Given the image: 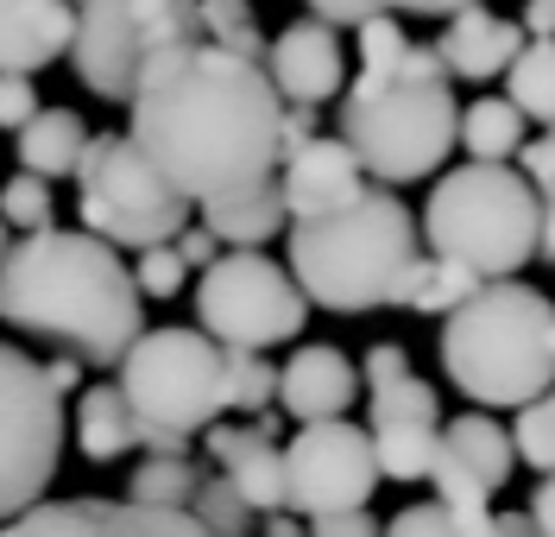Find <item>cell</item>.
<instances>
[{
	"label": "cell",
	"mask_w": 555,
	"mask_h": 537,
	"mask_svg": "<svg viewBox=\"0 0 555 537\" xmlns=\"http://www.w3.org/2000/svg\"><path fill=\"white\" fill-rule=\"evenodd\" d=\"M127 114L133 145L203 209L284 171V95L272 71L208 38L158 51Z\"/></svg>",
	"instance_id": "1"
},
{
	"label": "cell",
	"mask_w": 555,
	"mask_h": 537,
	"mask_svg": "<svg viewBox=\"0 0 555 537\" xmlns=\"http://www.w3.org/2000/svg\"><path fill=\"white\" fill-rule=\"evenodd\" d=\"M0 317L89 367H120L145 335V297L107 241L44 228L0 259Z\"/></svg>",
	"instance_id": "2"
},
{
	"label": "cell",
	"mask_w": 555,
	"mask_h": 537,
	"mask_svg": "<svg viewBox=\"0 0 555 537\" xmlns=\"http://www.w3.org/2000/svg\"><path fill=\"white\" fill-rule=\"evenodd\" d=\"M341 140L379 190H398V183L442 171V158L461 145V102H454L436 44L429 51L411 44V57L398 71L385 76L360 71L347 82Z\"/></svg>",
	"instance_id": "3"
},
{
	"label": "cell",
	"mask_w": 555,
	"mask_h": 537,
	"mask_svg": "<svg viewBox=\"0 0 555 537\" xmlns=\"http://www.w3.org/2000/svg\"><path fill=\"white\" fill-rule=\"evenodd\" d=\"M416 259V215L379 183L341 215L291 221V279L335 317L398 310Z\"/></svg>",
	"instance_id": "4"
},
{
	"label": "cell",
	"mask_w": 555,
	"mask_h": 537,
	"mask_svg": "<svg viewBox=\"0 0 555 537\" xmlns=\"http://www.w3.org/2000/svg\"><path fill=\"white\" fill-rule=\"evenodd\" d=\"M442 367L454 393L480 411L499 405H537L555 393V297L524 279L480 285L474 304H461L442 322Z\"/></svg>",
	"instance_id": "5"
},
{
	"label": "cell",
	"mask_w": 555,
	"mask_h": 537,
	"mask_svg": "<svg viewBox=\"0 0 555 537\" xmlns=\"http://www.w3.org/2000/svg\"><path fill=\"white\" fill-rule=\"evenodd\" d=\"M423 241L436 259L467 266L480 285L518 279L543 253V196L512 165H461L423 203Z\"/></svg>",
	"instance_id": "6"
},
{
	"label": "cell",
	"mask_w": 555,
	"mask_h": 537,
	"mask_svg": "<svg viewBox=\"0 0 555 537\" xmlns=\"http://www.w3.org/2000/svg\"><path fill=\"white\" fill-rule=\"evenodd\" d=\"M120 393L139 418L145 456H190V436H208L234 411L228 348L203 329H145L120 360Z\"/></svg>",
	"instance_id": "7"
},
{
	"label": "cell",
	"mask_w": 555,
	"mask_h": 537,
	"mask_svg": "<svg viewBox=\"0 0 555 537\" xmlns=\"http://www.w3.org/2000/svg\"><path fill=\"white\" fill-rule=\"evenodd\" d=\"M76 215H82V234L107 247L152 253L171 247L190 228V196L139 152L133 133H95L76 165Z\"/></svg>",
	"instance_id": "8"
},
{
	"label": "cell",
	"mask_w": 555,
	"mask_h": 537,
	"mask_svg": "<svg viewBox=\"0 0 555 537\" xmlns=\"http://www.w3.org/2000/svg\"><path fill=\"white\" fill-rule=\"evenodd\" d=\"M203 13L183 0H95L76 13V82L102 102H133L139 76L158 51L196 44Z\"/></svg>",
	"instance_id": "9"
},
{
	"label": "cell",
	"mask_w": 555,
	"mask_h": 537,
	"mask_svg": "<svg viewBox=\"0 0 555 537\" xmlns=\"http://www.w3.org/2000/svg\"><path fill=\"white\" fill-rule=\"evenodd\" d=\"M64 462V398L44 380V360L0 342V532L44 506Z\"/></svg>",
	"instance_id": "10"
},
{
	"label": "cell",
	"mask_w": 555,
	"mask_h": 537,
	"mask_svg": "<svg viewBox=\"0 0 555 537\" xmlns=\"http://www.w3.org/2000/svg\"><path fill=\"white\" fill-rule=\"evenodd\" d=\"M196 322H203L208 342L259 355V348H278V342L304 335L310 297L266 253H221L196 279Z\"/></svg>",
	"instance_id": "11"
},
{
	"label": "cell",
	"mask_w": 555,
	"mask_h": 537,
	"mask_svg": "<svg viewBox=\"0 0 555 537\" xmlns=\"http://www.w3.org/2000/svg\"><path fill=\"white\" fill-rule=\"evenodd\" d=\"M379 449L373 430L360 424H310L284 443V494L297 519H335V512H366L379 487Z\"/></svg>",
	"instance_id": "12"
},
{
	"label": "cell",
	"mask_w": 555,
	"mask_h": 537,
	"mask_svg": "<svg viewBox=\"0 0 555 537\" xmlns=\"http://www.w3.org/2000/svg\"><path fill=\"white\" fill-rule=\"evenodd\" d=\"M0 537H215L208 525H196L190 512H152V506H127V500H44L26 519H13Z\"/></svg>",
	"instance_id": "13"
},
{
	"label": "cell",
	"mask_w": 555,
	"mask_h": 537,
	"mask_svg": "<svg viewBox=\"0 0 555 537\" xmlns=\"http://www.w3.org/2000/svg\"><path fill=\"white\" fill-rule=\"evenodd\" d=\"M266 71H272L284 107H322L328 95H347V44L341 33L315 26L304 13V20H291L272 38V64Z\"/></svg>",
	"instance_id": "14"
},
{
	"label": "cell",
	"mask_w": 555,
	"mask_h": 537,
	"mask_svg": "<svg viewBox=\"0 0 555 537\" xmlns=\"http://www.w3.org/2000/svg\"><path fill=\"white\" fill-rule=\"evenodd\" d=\"M278 183H284V209H291V221H322V215H341L353 209L373 183H366V171H360V158L347 152V140L335 133H322L315 145H304L297 158H284V171H278Z\"/></svg>",
	"instance_id": "15"
},
{
	"label": "cell",
	"mask_w": 555,
	"mask_h": 537,
	"mask_svg": "<svg viewBox=\"0 0 555 537\" xmlns=\"http://www.w3.org/2000/svg\"><path fill=\"white\" fill-rule=\"evenodd\" d=\"M360 398V373L335 342H304L297 355L284 360V380H278V411H291L297 430L310 424H341Z\"/></svg>",
	"instance_id": "16"
},
{
	"label": "cell",
	"mask_w": 555,
	"mask_h": 537,
	"mask_svg": "<svg viewBox=\"0 0 555 537\" xmlns=\"http://www.w3.org/2000/svg\"><path fill=\"white\" fill-rule=\"evenodd\" d=\"M203 456L215 474H228L241 487V500L253 506V519H284L291 494H284V449L259 436V424H215L203 436Z\"/></svg>",
	"instance_id": "17"
},
{
	"label": "cell",
	"mask_w": 555,
	"mask_h": 537,
	"mask_svg": "<svg viewBox=\"0 0 555 537\" xmlns=\"http://www.w3.org/2000/svg\"><path fill=\"white\" fill-rule=\"evenodd\" d=\"M524 20H499L486 7H461L449 13V26L436 38V57L442 71L461 82H492V76H512V64L524 57Z\"/></svg>",
	"instance_id": "18"
},
{
	"label": "cell",
	"mask_w": 555,
	"mask_h": 537,
	"mask_svg": "<svg viewBox=\"0 0 555 537\" xmlns=\"http://www.w3.org/2000/svg\"><path fill=\"white\" fill-rule=\"evenodd\" d=\"M76 51V13L51 0H0V76H38Z\"/></svg>",
	"instance_id": "19"
},
{
	"label": "cell",
	"mask_w": 555,
	"mask_h": 537,
	"mask_svg": "<svg viewBox=\"0 0 555 537\" xmlns=\"http://www.w3.org/2000/svg\"><path fill=\"white\" fill-rule=\"evenodd\" d=\"M360 380H366V398H373V430H385V424L442 430V398H436V386L411 367V355H404L398 342H373Z\"/></svg>",
	"instance_id": "20"
},
{
	"label": "cell",
	"mask_w": 555,
	"mask_h": 537,
	"mask_svg": "<svg viewBox=\"0 0 555 537\" xmlns=\"http://www.w3.org/2000/svg\"><path fill=\"white\" fill-rule=\"evenodd\" d=\"M442 449H449V462L461 474H474L486 494H499L512 474H518V443H512V430L499 424L492 411H461L442 424Z\"/></svg>",
	"instance_id": "21"
},
{
	"label": "cell",
	"mask_w": 555,
	"mask_h": 537,
	"mask_svg": "<svg viewBox=\"0 0 555 537\" xmlns=\"http://www.w3.org/2000/svg\"><path fill=\"white\" fill-rule=\"evenodd\" d=\"M89 127H82V114L76 107H44L26 133H13V158H20V171H33V178H76V165H82V152H89Z\"/></svg>",
	"instance_id": "22"
},
{
	"label": "cell",
	"mask_w": 555,
	"mask_h": 537,
	"mask_svg": "<svg viewBox=\"0 0 555 537\" xmlns=\"http://www.w3.org/2000/svg\"><path fill=\"white\" fill-rule=\"evenodd\" d=\"M284 221H291V209H284V183L278 178L259 183V190H246V196H228V203H208L203 209V228L234 253L266 247L272 234H284Z\"/></svg>",
	"instance_id": "23"
},
{
	"label": "cell",
	"mask_w": 555,
	"mask_h": 537,
	"mask_svg": "<svg viewBox=\"0 0 555 537\" xmlns=\"http://www.w3.org/2000/svg\"><path fill=\"white\" fill-rule=\"evenodd\" d=\"M76 449L89 462H120L139 449V418L120 386H89L76 398Z\"/></svg>",
	"instance_id": "24"
},
{
	"label": "cell",
	"mask_w": 555,
	"mask_h": 537,
	"mask_svg": "<svg viewBox=\"0 0 555 537\" xmlns=\"http://www.w3.org/2000/svg\"><path fill=\"white\" fill-rule=\"evenodd\" d=\"M461 152L467 165H505L524 152V114L505 95H480L461 107Z\"/></svg>",
	"instance_id": "25"
},
{
	"label": "cell",
	"mask_w": 555,
	"mask_h": 537,
	"mask_svg": "<svg viewBox=\"0 0 555 537\" xmlns=\"http://www.w3.org/2000/svg\"><path fill=\"white\" fill-rule=\"evenodd\" d=\"M474 297H480V279H474L467 266L423 253V259L411 266V279H404L398 310H416V317H442V322H449L454 310H461V304H474Z\"/></svg>",
	"instance_id": "26"
},
{
	"label": "cell",
	"mask_w": 555,
	"mask_h": 537,
	"mask_svg": "<svg viewBox=\"0 0 555 537\" xmlns=\"http://www.w3.org/2000/svg\"><path fill=\"white\" fill-rule=\"evenodd\" d=\"M203 468L196 456H145L127 481V506H152V512H190L203 494Z\"/></svg>",
	"instance_id": "27"
},
{
	"label": "cell",
	"mask_w": 555,
	"mask_h": 537,
	"mask_svg": "<svg viewBox=\"0 0 555 537\" xmlns=\"http://www.w3.org/2000/svg\"><path fill=\"white\" fill-rule=\"evenodd\" d=\"M385 481H436L442 474V430L429 424H385L373 430Z\"/></svg>",
	"instance_id": "28"
},
{
	"label": "cell",
	"mask_w": 555,
	"mask_h": 537,
	"mask_svg": "<svg viewBox=\"0 0 555 537\" xmlns=\"http://www.w3.org/2000/svg\"><path fill=\"white\" fill-rule=\"evenodd\" d=\"M505 102L518 107L524 120H537L543 133L555 127V38H530L524 57L505 76Z\"/></svg>",
	"instance_id": "29"
},
{
	"label": "cell",
	"mask_w": 555,
	"mask_h": 537,
	"mask_svg": "<svg viewBox=\"0 0 555 537\" xmlns=\"http://www.w3.org/2000/svg\"><path fill=\"white\" fill-rule=\"evenodd\" d=\"M51 209H57V203H51V183L33 178V171H13V178L0 183V221L20 228V241H26V234H44V228H57Z\"/></svg>",
	"instance_id": "30"
},
{
	"label": "cell",
	"mask_w": 555,
	"mask_h": 537,
	"mask_svg": "<svg viewBox=\"0 0 555 537\" xmlns=\"http://www.w3.org/2000/svg\"><path fill=\"white\" fill-rule=\"evenodd\" d=\"M278 380H284V367H272L266 355H241V348H228V393H234V411L266 418L272 398H278Z\"/></svg>",
	"instance_id": "31"
},
{
	"label": "cell",
	"mask_w": 555,
	"mask_h": 537,
	"mask_svg": "<svg viewBox=\"0 0 555 537\" xmlns=\"http://www.w3.org/2000/svg\"><path fill=\"white\" fill-rule=\"evenodd\" d=\"M190 519L208 525L215 537H253V506L241 500V487H234L228 474H208L196 506H190Z\"/></svg>",
	"instance_id": "32"
},
{
	"label": "cell",
	"mask_w": 555,
	"mask_h": 537,
	"mask_svg": "<svg viewBox=\"0 0 555 537\" xmlns=\"http://www.w3.org/2000/svg\"><path fill=\"white\" fill-rule=\"evenodd\" d=\"M512 443H518V462L537 468L550 481L555 474V393L537 398V405H524L518 418H512Z\"/></svg>",
	"instance_id": "33"
},
{
	"label": "cell",
	"mask_w": 555,
	"mask_h": 537,
	"mask_svg": "<svg viewBox=\"0 0 555 537\" xmlns=\"http://www.w3.org/2000/svg\"><path fill=\"white\" fill-rule=\"evenodd\" d=\"M353 51H360V71H366V76L398 71V64L411 57V38H404V20H398V13H379L373 26H360V33H353Z\"/></svg>",
	"instance_id": "34"
},
{
	"label": "cell",
	"mask_w": 555,
	"mask_h": 537,
	"mask_svg": "<svg viewBox=\"0 0 555 537\" xmlns=\"http://www.w3.org/2000/svg\"><path fill=\"white\" fill-rule=\"evenodd\" d=\"M385 537H467V525H461L442 500H416L385 525Z\"/></svg>",
	"instance_id": "35"
},
{
	"label": "cell",
	"mask_w": 555,
	"mask_h": 537,
	"mask_svg": "<svg viewBox=\"0 0 555 537\" xmlns=\"http://www.w3.org/2000/svg\"><path fill=\"white\" fill-rule=\"evenodd\" d=\"M133 279H139V297H177L183 279H190V266L177 259V247H152V253H139Z\"/></svg>",
	"instance_id": "36"
},
{
	"label": "cell",
	"mask_w": 555,
	"mask_h": 537,
	"mask_svg": "<svg viewBox=\"0 0 555 537\" xmlns=\"http://www.w3.org/2000/svg\"><path fill=\"white\" fill-rule=\"evenodd\" d=\"M196 13H203V38L208 44H234V38L259 33L246 0H208V7H196Z\"/></svg>",
	"instance_id": "37"
},
{
	"label": "cell",
	"mask_w": 555,
	"mask_h": 537,
	"mask_svg": "<svg viewBox=\"0 0 555 537\" xmlns=\"http://www.w3.org/2000/svg\"><path fill=\"white\" fill-rule=\"evenodd\" d=\"M38 114H44V102H38L33 76H0V127H13V133H26Z\"/></svg>",
	"instance_id": "38"
},
{
	"label": "cell",
	"mask_w": 555,
	"mask_h": 537,
	"mask_svg": "<svg viewBox=\"0 0 555 537\" xmlns=\"http://www.w3.org/2000/svg\"><path fill=\"white\" fill-rule=\"evenodd\" d=\"M524 183L543 196V190H555V127L550 133H537V140H524Z\"/></svg>",
	"instance_id": "39"
},
{
	"label": "cell",
	"mask_w": 555,
	"mask_h": 537,
	"mask_svg": "<svg viewBox=\"0 0 555 537\" xmlns=\"http://www.w3.org/2000/svg\"><path fill=\"white\" fill-rule=\"evenodd\" d=\"M315 26H328V33H360V26H373L379 20V7H347V0H315L310 7Z\"/></svg>",
	"instance_id": "40"
},
{
	"label": "cell",
	"mask_w": 555,
	"mask_h": 537,
	"mask_svg": "<svg viewBox=\"0 0 555 537\" xmlns=\"http://www.w3.org/2000/svg\"><path fill=\"white\" fill-rule=\"evenodd\" d=\"M171 247H177V259H183L190 272H208V266L221 259V241H215L208 228H183V234H177Z\"/></svg>",
	"instance_id": "41"
},
{
	"label": "cell",
	"mask_w": 555,
	"mask_h": 537,
	"mask_svg": "<svg viewBox=\"0 0 555 537\" xmlns=\"http://www.w3.org/2000/svg\"><path fill=\"white\" fill-rule=\"evenodd\" d=\"M310 537H385V525L373 512H335V519H315Z\"/></svg>",
	"instance_id": "42"
},
{
	"label": "cell",
	"mask_w": 555,
	"mask_h": 537,
	"mask_svg": "<svg viewBox=\"0 0 555 537\" xmlns=\"http://www.w3.org/2000/svg\"><path fill=\"white\" fill-rule=\"evenodd\" d=\"M315 107H284V158H297L304 145H315Z\"/></svg>",
	"instance_id": "43"
},
{
	"label": "cell",
	"mask_w": 555,
	"mask_h": 537,
	"mask_svg": "<svg viewBox=\"0 0 555 537\" xmlns=\"http://www.w3.org/2000/svg\"><path fill=\"white\" fill-rule=\"evenodd\" d=\"M530 519H537V532L555 537V474L550 481H537V494H530Z\"/></svg>",
	"instance_id": "44"
},
{
	"label": "cell",
	"mask_w": 555,
	"mask_h": 537,
	"mask_svg": "<svg viewBox=\"0 0 555 537\" xmlns=\"http://www.w3.org/2000/svg\"><path fill=\"white\" fill-rule=\"evenodd\" d=\"M44 380L57 386V398L76 393V380H82V360H76V355H51V360H44Z\"/></svg>",
	"instance_id": "45"
},
{
	"label": "cell",
	"mask_w": 555,
	"mask_h": 537,
	"mask_svg": "<svg viewBox=\"0 0 555 537\" xmlns=\"http://www.w3.org/2000/svg\"><path fill=\"white\" fill-rule=\"evenodd\" d=\"M492 537H543V532H537V519H530V512H518V506H505V512L492 519Z\"/></svg>",
	"instance_id": "46"
},
{
	"label": "cell",
	"mask_w": 555,
	"mask_h": 537,
	"mask_svg": "<svg viewBox=\"0 0 555 537\" xmlns=\"http://www.w3.org/2000/svg\"><path fill=\"white\" fill-rule=\"evenodd\" d=\"M524 38H555V0L524 7Z\"/></svg>",
	"instance_id": "47"
},
{
	"label": "cell",
	"mask_w": 555,
	"mask_h": 537,
	"mask_svg": "<svg viewBox=\"0 0 555 537\" xmlns=\"http://www.w3.org/2000/svg\"><path fill=\"white\" fill-rule=\"evenodd\" d=\"M543 266H555V190H543Z\"/></svg>",
	"instance_id": "48"
},
{
	"label": "cell",
	"mask_w": 555,
	"mask_h": 537,
	"mask_svg": "<svg viewBox=\"0 0 555 537\" xmlns=\"http://www.w3.org/2000/svg\"><path fill=\"white\" fill-rule=\"evenodd\" d=\"M7 253H13V247H7V221H0V259H7Z\"/></svg>",
	"instance_id": "49"
}]
</instances>
